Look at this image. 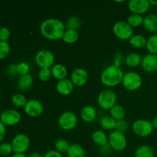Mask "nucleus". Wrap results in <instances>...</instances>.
<instances>
[{"mask_svg":"<svg viewBox=\"0 0 157 157\" xmlns=\"http://www.w3.org/2000/svg\"><path fill=\"white\" fill-rule=\"evenodd\" d=\"M65 30V25L58 18H48L40 25V32L42 36L51 41L62 39Z\"/></svg>","mask_w":157,"mask_h":157,"instance_id":"f257e3e1","label":"nucleus"},{"mask_svg":"<svg viewBox=\"0 0 157 157\" xmlns=\"http://www.w3.org/2000/svg\"><path fill=\"white\" fill-rule=\"evenodd\" d=\"M124 72L120 67L110 65L104 69L101 75V82L107 87H114L122 83Z\"/></svg>","mask_w":157,"mask_h":157,"instance_id":"f03ea898","label":"nucleus"},{"mask_svg":"<svg viewBox=\"0 0 157 157\" xmlns=\"http://www.w3.org/2000/svg\"><path fill=\"white\" fill-rule=\"evenodd\" d=\"M117 103V94L110 88L101 90L98 97V104L104 110H110Z\"/></svg>","mask_w":157,"mask_h":157,"instance_id":"7ed1b4c3","label":"nucleus"},{"mask_svg":"<svg viewBox=\"0 0 157 157\" xmlns=\"http://www.w3.org/2000/svg\"><path fill=\"white\" fill-rule=\"evenodd\" d=\"M143 84L142 77L135 71H129L124 74L122 84L125 89L130 91H135L140 88Z\"/></svg>","mask_w":157,"mask_h":157,"instance_id":"20e7f679","label":"nucleus"},{"mask_svg":"<svg viewBox=\"0 0 157 157\" xmlns=\"http://www.w3.org/2000/svg\"><path fill=\"white\" fill-rule=\"evenodd\" d=\"M35 61L40 69H50V67H52L55 64V55L49 50L41 49L35 55Z\"/></svg>","mask_w":157,"mask_h":157,"instance_id":"39448f33","label":"nucleus"},{"mask_svg":"<svg viewBox=\"0 0 157 157\" xmlns=\"http://www.w3.org/2000/svg\"><path fill=\"white\" fill-rule=\"evenodd\" d=\"M108 144L111 149L115 151H124L127 145V138L124 133L117 130H113L108 136Z\"/></svg>","mask_w":157,"mask_h":157,"instance_id":"423d86ee","label":"nucleus"},{"mask_svg":"<svg viewBox=\"0 0 157 157\" xmlns=\"http://www.w3.org/2000/svg\"><path fill=\"white\" fill-rule=\"evenodd\" d=\"M132 130L133 133L140 137H147L153 133V128L152 123L147 120H136L132 124Z\"/></svg>","mask_w":157,"mask_h":157,"instance_id":"0eeeda50","label":"nucleus"},{"mask_svg":"<svg viewBox=\"0 0 157 157\" xmlns=\"http://www.w3.org/2000/svg\"><path fill=\"white\" fill-rule=\"evenodd\" d=\"M113 32L115 36L121 40H130L133 35V28L124 21H119L113 26Z\"/></svg>","mask_w":157,"mask_h":157,"instance_id":"6e6552de","label":"nucleus"},{"mask_svg":"<svg viewBox=\"0 0 157 157\" xmlns=\"http://www.w3.org/2000/svg\"><path fill=\"white\" fill-rule=\"evenodd\" d=\"M58 124L62 130L67 131L75 129L78 124V117L73 112H64L60 116Z\"/></svg>","mask_w":157,"mask_h":157,"instance_id":"1a4fd4ad","label":"nucleus"},{"mask_svg":"<svg viewBox=\"0 0 157 157\" xmlns=\"http://www.w3.org/2000/svg\"><path fill=\"white\" fill-rule=\"evenodd\" d=\"M12 146L15 153H25L30 147V139L27 135L20 133L13 138Z\"/></svg>","mask_w":157,"mask_h":157,"instance_id":"9d476101","label":"nucleus"},{"mask_svg":"<svg viewBox=\"0 0 157 157\" xmlns=\"http://www.w3.org/2000/svg\"><path fill=\"white\" fill-rule=\"evenodd\" d=\"M25 113L31 117H38L41 116L44 111L43 104L37 100L28 101L24 107Z\"/></svg>","mask_w":157,"mask_h":157,"instance_id":"9b49d317","label":"nucleus"},{"mask_svg":"<svg viewBox=\"0 0 157 157\" xmlns=\"http://www.w3.org/2000/svg\"><path fill=\"white\" fill-rule=\"evenodd\" d=\"M128 9L132 14L141 15L148 12L150 4L149 0H130L128 2Z\"/></svg>","mask_w":157,"mask_h":157,"instance_id":"f8f14e48","label":"nucleus"},{"mask_svg":"<svg viewBox=\"0 0 157 157\" xmlns=\"http://www.w3.org/2000/svg\"><path fill=\"white\" fill-rule=\"evenodd\" d=\"M21 116L18 111L15 110H6L2 113L0 121L6 126H14L21 121Z\"/></svg>","mask_w":157,"mask_h":157,"instance_id":"ddd939ff","label":"nucleus"},{"mask_svg":"<svg viewBox=\"0 0 157 157\" xmlns=\"http://www.w3.org/2000/svg\"><path fill=\"white\" fill-rule=\"evenodd\" d=\"M88 73L84 68H77L72 71L71 75V81L75 86L82 87L85 85L88 81Z\"/></svg>","mask_w":157,"mask_h":157,"instance_id":"4468645a","label":"nucleus"},{"mask_svg":"<svg viewBox=\"0 0 157 157\" xmlns=\"http://www.w3.org/2000/svg\"><path fill=\"white\" fill-rule=\"evenodd\" d=\"M142 68L147 73H153L157 71V55L147 54L143 57Z\"/></svg>","mask_w":157,"mask_h":157,"instance_id":"2eb2a0df","label":"nucleus"},{"mask_svg":"<svg viewBox=\"0 0 157 157\" xmlns=\"http://www.w3.org/2000/svg\"><path fill=\"white\" fill-rule=\"evenodd\" d=\"M74 84L71 79L64 78V79L60 80L56 84V90L58 94L63 96H67L71 94L74 90Z\"/></svg>","mask_w":157,"mask_h":157,"instance_id":"dca6fc26","label":"nucleus"},{"mask_svg":"<svg viewBox=\"0 0 157 157\" xmlns=\"http://www.w3.org/2000/svg\"><path fill=\"white\" fill-rule=\"evenodd\" d=\"M81 117L84 122L91 123L97 118L98 113H97L96 109L92 106H85L83 107L81 110Z\"/></svg>","mask_w":157,"mask_h":157,"instance_id":"f3484780","label":"nucleus"},{"mask_svg":"<svg viewBox=\"0 0 157 157\" xmlns=\"http://www.w3.org/2000/svg\"><path fill=\"white\" fill-rule=\"evenodd\" d=\"M144 29L150 33H156L157 32V15L155 14H149L144 18Z\"/></svg>","mask_w":157,"mask_h":157,"instance_id":"a211bd4d","label":"nucleus"},{"mask_svg":"<svg viewBox=\"0 0 157 157\" xmlns=\"http://www.w3.org/2000/svg\"><path fill=\"white\" fill-rule=\"evenodd\" d=\"M51 71H52V77L58 81L64 79L67 75V67L61 64H54L53 67L51 68Z\"/></svg>","mask_w":157,"mask_h":157,"instance_id":"6ab92c4d","label":"nucleus"},{"mask_svg":"<svg viewBox=\"0 0 157 157\" xmlns=\"http://www.w3.org/2000/svg\"><path fill=\"white\" fill-rule=\"evenodd\" d=\"M92 140L98 147H105L108 144V136L103 130H96L92 134Z\"/></svg>","mask_w":157,"mask_h":157,"instance_id":"aec40b11","label":"nucleus"},{"mask_svg":"<svg viewBox=\"0 0 157 157\" xmlns=\"http://www.w3.org/2000/svg\"><path fill=\"white\" fill-rule=\"evenodd\" d=\"M67 157H85L86 153L84 147L78 144H71L67 152Z\"/></svg>","mask_w":157,"mask_h":157,"instance_id":"412c9836","label":"nucleus"},{"mask_svg":"<svg viewBox=\"0 0 157 157\" xmlns=\"http://www.w3.org/2000/svg\"><path fill=\"white\" fill-rule=\"evenodd\" d=\"M142 57L139 53L133 52L130 53L126 57L125 63L128 67H136L140 65L142 62Z\"/></svg>","mask_w":157,"mask_h":157,"instance_id":"4be33fe9","label":"nucleus"},{"mask_svg":"<svg viewBox=\"0 0 157 157\" xmlns=\"http://www.w3.org/2000/svg\"><path fill=\"white\" fill-rule=\"evenodd\" d=\"M154 150L150 146L142 145L140 146L136 150L134 157H154Z\"/></svg>","mask_w":157,"mask_h":157,"instance_id":"5701e85b","label":"nucleus"},{"mask_svg":"<svg viewBox=\"0 0 157 157\" xmlns=\"http://www.w3.org/2000/svg\"><path fill=\"white\" fill-rule=\"evenodd\" d=\"M147 39L143 35H133L129 40V44L135 48H143L146 47Z\"/></svg>","mask_w":157,"mask_h":157,"instance_id":"b1692460","label":"nucleus"},{"mask_svg":"<svg viewBox=\"0 0 157 157\" xmlns=\"http://www.w3.org/2000/svg\"><path fill=\"white\" fill-rule=\"evenodd\" d=\"M79 33L78 31L73 29H66L62 37V41L67 44H74L78 41Z\"/></svg>","mask_w":157,"mask_h":157,"instance_id":"393cba45","label":"nucleus"},{"mask_svg":"<svg viewBox=\"0 0 157 157\" xmlns=\"http://www.w3.org/2000/svg\"><path fill=\"white\" fill-rule=\"evenodd\" d=\"M110 117H112L117 121H121V120H124L125 118L126 110L124 107L119 104H116L110 110Z\"/></svg>","mask_w":157,"mask_h":157,"instance_id":"a878e982","label":"nucleus"},{"mask_svg":"<svg viewBox=\"0 0 157 157\" xmlns=\"http://www.w3.org/2000/svg\"><path fill=\"white\" fill-rule=\"evenodd\" d=\"M33 84V78L30 74L24 75V76H20L18 81V88L21 90H29Z\"/></svg>","mask_w":157,"mask_h":157,"instance_id":"bb28decb","label":"nucleus"},{"mask_svg":"<svg viewBox=\"0 0 157 157\" xmlns=\"http://www.w3.org/2000/svg\"><path fill=\"white\" fill-rule=\"evenodd\" d=\"M101 127L105 130H115L117 127V121L112 117L105 116L102 117L100 121Z\"/></svg>","mask_w":157,"mask_h":157,"instance_id":"cd10ccee","label":"nucleus"},{"mask_svg":"<svg viewBox=\"0 0 157 157\" xmlns=\"http://www.w3.org/2000/svg\"><path fill=\"white\" fill-rule=\"evenodd\" d=\"M144 18L141 15H137V14H130L127 17V22L131 26L132 28H137L140 26L141 25L144 24Z\"/></svg>","mask_w":157,"mask_h":157,"instance_id":"c85d7f7f","label":"nucleus"},{"mask_svg":"<svg viewBox=\"0 0 157 157\" xmlns=\"http://www.w3.org/2000/svg\"><path fill=\"white\" fill-rule=\"evenodd\" d=\"M146 48L149 54L157 55V34L151 35L147 39Z\"/></svg>","mask_w":157,"mask_h":157,"instance_id":"c756f323","label":"nucleus"},{"mask_svg":"<svg viewBox=\"0 0 157 157\" xmlns=\"http://www.w3.org/2000/svg\"><path fill=\"white\" fill-rule=\"evenodd\" d=\"M70 146L71 144H69L68 141L65 139H62V138L57 140L55 143V150L59 152L61 154L64 153H67Z\"/></svg>","mask_w":157,"mask_h":157,"instance_id":"7c9ffc66","label":"nucleus"},{"mask_svg":"<svg viewBox=\"0 0 157 157\" xmlns=\"http://www.w3.org/2000/svg\"><path fill=\"white\" fill-rule=\"evenodd\" d=\"M27 102L26 97L22 94H15L12 98V103L17 107H24Z\"/></svg>","mask_w":157,"mask_h":157,"instance_id":"2f4dec72","label":"nucleus"},{"mask_svg":"<svg viewBox=\"0 0 157 157\" xmlns=\"http://www.w3.org/2000/svg\"><path fill=\"white\" fill-rule=\"evenodd\" d=\"M81 25V21L80 18L77 16H71L67 19L65 24L66 29H73L78 31Z\"/></svg>","mask_w":157,"mask_h":157,"instance_id":"473e14b6","label":"nucleus"},{"mask_svg":"<svg viewBox=\"0 0 157 157\" xmlns=\"http://www.w3.org/2000/svg\"><path fill=\"white\" fill-rule=\"evenodd\" d=\"M29 71H30V66L25 61H21L16 65L17 75H20V76L29 75Z\"/></svg>","mask_w":157,"mask_h":157,"instance_id":"72a5a7b5","label":"nucleus"},{"mask_svg":"<svg viewBox=\"0 0 157 157\" xmlns=\"http://www.w3.org/2000/svg\"><path fill=\"white\" fill-rule=\"evenodd\" d=\"M38 76L40 81H43V82L48 81L49 80L51 79V78L52 77V71H51V69L41 68L40 69L39 71H38Z\"/></svg>","mask_w":157,"mask_h":157,"instance_id":"f704fd0d","label":"nucleus"},{"mask_svg":"<svg viewBox=\"0 0 157 157\" xmlns=\"http://www.w3.org/2000/svg\"><path fill=\"white\" fill-rule=\"evenodd\" d=\"M10 45L9 43L0 41V60L7 58L10 53Z\"/></svg>","mask_w":157,"mask_h":157,"instance_id":"c9c22d12","label":"nucleus"},{"mask_svg":"<svg viewBox=\"0 0 157 157\" xmlns=\"http://www.w3.org/2000/svg\"><path fill=\"white\" fill-rule=\"evenodd\" d=\"M13 152L12 144L3 143L0 145V155L2 156H8Z\"/></svg>","mask_w":157,"mask_h":157,"instance_id":"e433bc0d","label":"nucleus"},{"mask_svg":"<svg viewBox=\"0 0 157 157\" xmlns=\"http://www.w3.org/2000/svg\"><path fill=\"white\" fill-rule=\"evenodd\" d=\"M11 36V32L8 28L3 27L0 29V41L7 42Z\"/></svg>","mask_w":157,"mask_h":157,"instance_id":"4c0bfd02","label":"nucleus"},{"mask_svg":"<svg viewBox=\"0 0 157 157\" xmlns=\"http://www.w3.org/2000/svg\"><path fill=\"white\" fill-rule=\"evenodd\" d=\"M127 129H128V124H127V121H124V120L117 121V127L115 130H117L121 133H124L125 131H127Z\"/></svg>","mask_w":157,"mask_h":157,"instance_id":"58836bf2","label":"nucleus"},{"mask_svg":"<svg viewBox=\"0 0 157 157\" xmlns=\"http://www.w3.org/2000/svg\"><path fill=\"white\" fill-rule=\"evenodd\" d=\"M44 157H63L62 154L55 150H49L44 153Z\"/></svg>","mask_w":157,"mask_h":157,"instance_id":"ea45409f","label":"nucleus"},{"mask_svg":"<svg viewBox=\"0 0 157 157\" xmlns=\"http://www.w3.org/2000/svg\"><path fill=\"white\" fill-rule=\"evenodd\" d=\"M6 135V125L0 121V142L5 139Z\"/></svg>","mask_w":157,"mask_h":157,"instance_id":"a19ab883","label":"nucleus"},{"mask_svg":"<svg viewBox=\"0 0 157 157\" xmlns=\"http://www.w3.org/2000/svg\"><path fill=\"white\" fill-rule=\"evenodd\" d=\"M28 157H44V156H42V155L40 153H38V152H32V153H31L29 155Z\"/></svg>","mask_w":157,"mask_h":157,"instance_id":"79ce46f5","label":"nucleus"},{"mask_svg":"<svg viewBox=\"0 0 157 157\" xmlns=\"http://www.w3.org/2000/svg\"><path fill=\"white\" fill-rule=\"evenodd\" d=\"M151 123H152V125H153V128L157 130V117L153 118V121H151Z\"/></svg>","mask_w":157,"mask_h":157,"instance_id":"37998d69","label":"nucleus"},{"mask_svg":"<svg viewBox=\"0 0 157 157\" xmlns=\"http://www.w3.org/2000/svg\"><path fill=\"white\" fill-rule=\"evenodd\" d=\"M12 157H28L24 153H14Z\"/></svg>","mask_w":157,"mask_h":157,"instance_id":"c03bdc74","label":"nucleus"},{"mask_svg":"<svg viewBox=\"0 0 157 157\" xmlns=\"http://www.w3.org/2000/svg\"><path fill=\"white\" fill-rule=\"evenodd\" d=\"M150 6H157V0H150Z\"/></svg>","mask_w":157,"mask_h":157,"instance_id":"a18cd8bd","label":"nucleus"},{"mask_svg":"<svg viewBox=\"0 0 157 157\" xmlns=\"http://www.w3.org/2000/svg\"><path fill=\"white\" fill-rule=\"evenodd\" d=\"M0 99H1V91H0Z\"/></svg>","mask_w":157,"mask_h":157,"instance_id":"49530a36","label":"nucleus"},{"mask_svg":"<svg viewBox=\"0 0 157 157\" xmlns=\"http://www.w3.org/2000/svg\"></svg>","mask_w":157,"mask_h":157,"instance_id":"de8ad7c7","label":"nucleus"}]
</instances>
